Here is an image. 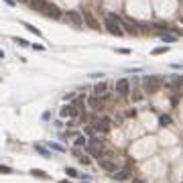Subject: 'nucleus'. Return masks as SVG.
I'll use <instances>...</instances> for the list:
<instances>
[{
	"label": "nucleus",
	"mask_w": 183,
	"mask_h": 183,
	"mask_svg": "<svg viewBox=\"0 0 183 183\" xmlns=\"http://www.w3.org/2000/svg\"><path fill=\"white\" fill-rule=\"evenodd\" d=\"M159 88H161V81H159V77H144L142 80V90L147 92V94H155V92H159Z\"/></svg>",
	"instance_id": "nucleus-1"
},
{
	"label": "nucleus",
	"mask_w": 183,
	"mask_h": 183,
	"mask_svg": "<svg viewBox=\"0 0 183 183\" xmlns=\"http://www.w3.org/2000/svg\"><path fill=\"white\" fill-rule=\"evenodd\" d=\"M39 12L47 14V16H51V19H61V10L55 4H51V2H47V0H43V6H41Z\"/></svg>",
	"instance_id": "nucleus-2"
},
{
	"label": "nucleus",
	"mask_w": 183,
	"mask_h": 183,
	"mask_svg": "<svg viewBox=\"0 0 183 183\" xmlns=\"http://www.w3.org/2000/svg\"><path fill=\"white\" fill-rule=\"evenodd\" d=\"M104 25H106V29H108V33H110V35H116V37H122V35H124V31H122L120 25H118V20L112 19V14H110L108 19H106V22H104Z\"/></svg>",
	"instance_id": "nucleus-3"
},
{
	"label": "nucleus",
	"mask_w": 183,
	"mask_h": 183,
	"mask_svg": "<svg viewBox=\"0 0 183 183\" xmlns=\"http://www.w3.org/2000/svg\"><path fill=\"white\" fill-rule=\"evenodd\" d=\"M116 94L122 96V98L130 96V81L128 80H118L116 81Z\"/></svg>",
	"instance_id": "nucleus-4"
},
{
	"label": "nucleus",
	"mask_w": 183,
	"mask_h": 183,
	"mask_svg": "<svg viewBox=\"0 0 183 183\" xmlns=\"http://www.w3.org/2000/svg\"><path fill=\"white\" fill-rule=\"evenodd\" d=\"M81 19H83V25H88V27L94 29V31H100V22H98V19H96L92 12H83Z\"/></svg>",
	"instance_id": "nucleus-5"
},
{
	"label": "nucleus",
	"mask_w": 183,
	"mask_h": 183,
	"mask_svg": "<svg viewBox=\"0 0 183 183\" xmlns=\"http://www.w3.org/2000/svg\"><path fill=\"white\" fill-rule=\"evenodd\" d=\"M67 20L73 25V27H77V29L83 27V19H81V14L77 12V10H69L67 12Z\"/></svg>",
	"instance_id": "nucleus-6"
},
{
	"label": "nucleus",
	"mask_w": 183,
	"mask_h": 183,
	"mask_svg": "<svg viewBox=\"0 0 183 183\" xmlns=\"http://www.w3.org/2000/svg\"><path fill=\"white\" fill-rule=\"evenodd\" d=\"M59 116L61 118H75V116H77V110H75L71 104H65V106L59 110Z\"/></svg>",
	"instance_id": "nucleus-7"
},
{
	"label": "nucleus",
	"mask_w": 183,
	"mask_h": 183,
	"mask_svg": "<svg viewBox=\"0 0 183 183\" xmlns=\"http://www.w3.org/2000/svg\"><path fill=\"white\" fill-rule=\"evenodd\" d=\"M100 167H102V169H106V171H112V173L118 169V165H116L114 161L106 159V157H102V159H100Z\"/></svg>",
	"instance_id": "nucleus-8"
},
{
	"label": "nucleus",
	"mask_w": 183,
	"mask_h": 183,
	"mask_svg": "<svg viewBox=\"0 0 183 183\" xmlns=\"http://www.w3.org/2000/svg\"><path fill=\"white\" fill-rule=\"evenodd\" d=\"M92 128H94V130H102V132H108V130H110V120H108V118H100Z\"/></svg>",
	"instance_id": "nucleus-9"
},
{
	"label": "nucleus",
	"mask_w": 183,
	"mask_h": 183,
	"mask_svg": "<svg viewBox=\"0 0 183 183\" xmlns=\"http://www.w3.org/2000/svg\"><path fill=\"white\" fill-rule=\"evenodd\" d=\"M88 104L94 110H100L102 106H104V100H102V98H98V96H92V98H88Z\"/></svg>",
	"instance_id": "nucleus-10"
},
{
	"label": "nucleus",
	"mask_w": 183,
	"mask_h": 183,
	"mask_svg": "<svg viewBox=\"0 0 183 183\" xmlns=\"http://www.w3.org/2000/svg\"><path fill=\"white\" fill-rule=\"evenodd\" d=\"M114 179L116 181H126V179H130V173L126 169H116L114 171Z\"/></svg>",
	"instance_id": "nucleus-11"
},
{
	"label": "nucleus",
	"mask_w": 183,
	"mask_h": 183,
	"mask_svg": "<svg viewBox=\"0 0 183 183\" xmlns=\"http://www.w3.org/2000/svg\"><path fill=\"white\" fill-rule=\"evenodd\" d=\"M106 90H108V86H106L104 81H100V83H96L94 86V96H104L106 94Z\"/></svg>",
	"instance_id": "nucleus-12"
},
{
	"label": "nucleus",
	"mask_w": 183,
	"mask_h": 183,
	"mask_svg": "<svg viewBox=\"0 0 183 183\" xmlns=\"http://www.w3.org/2000/svg\"><path fill=\"white\" fill-rule=\"evenodd\" d=\"M31 175L33 177H41V179H49V173H45L43 169H31Z\"/></svg>",
	"instance_id": "nucleus-13"
},
{
	"label": "nucleus",
	"mask_w": 183,
	"mask_h": 183,
	"mask_svg": "<svg viewBox=\"0 0 183 183\" xmlns=\"http://www.w3.org/2000/svg\"><path fill=\"white\" fill-rule=\"evenodd\" d=\"M73 144L75 147H88V138H86V136H75Z\"/></svg>",
	"instance_id": "nucleus-14"
},
{
	"label": "nucleus",
	"mask_w": 183,
	"mask_h": 183,
	"mask_svg": "<svg viewBox=\"0 0 183 183\" xmlns=\"http://www.w3.org/2000/svg\"><path fill=\"white\" fill-rule=\"evenodd\" d=\"M27 4L33 8V10H41V6H43V0H29Z\"/></svg>",
	"instance_id": "nucleus-15"
},
{
	"label": "nucleus",
	"mask_w": 183,
	"mask_h": 183,
	"mask_svg": "<svg viewBox=\"0 0 183 183\" xmlns=\"http://www.w3.org/2000/svg\"><path fill=\"white\" fill-rule=\"evenodd\" d=\"M161 39L165 41V43H175V41H177V35H165V33H161Z\"/></svg>",
	"instance_id": "nucleus-16"
},
{
	"label": "nucleus",
	"mask_w": 183,
	"mask_h": 183,
	"mask_svg": "<svg viewBox=\"0 0 183 183\" xmlns=\"http://www.w3.org/2000/svg\"><path fill=\"white\" fill-rule=\"evenodd\" d=\"M25 27H27L29 31H31V33H35V35H39V37H41V35H43V33H41V31H39V29H37V27H33V25H29V22H25Z\"/></svg>",
	"instance_id": "nucleus-17"
},
{
	"label": "nucleus",
	"mask_w": 183,
	"mask_h": 183,
	"mask_svg": "<svg viewBox=\"0 0 183 183\" xmlns=\"http://www.w3.org/2000/svg\"><path fill=\"white\" fill-rule=\"evenodd\" d=\"M49 147H51V149H53V151H57V153H63V151H65V149H63V147H61V144H57V142H51Z\"/></svg>",
	"instance_id": "nucleus-18"
},
{
	"label": "nucleus",
	"mask_w": 183,
	"mask_h": 183,
	"mask_svg": "<svg viewBox=\"0 0 183 183\" xmlns=\"http://www.w3.org/2000/svg\"><path fill=\"white\" fill-rule=\"evenodd\" d=\"M167 51H169L167 47H157L155 51H153V55H163V53H167Z\"/></svg>",
	"instance_id": "nucleus-19"
},
{
	"label": "nucleus",
	"mask_w": 183,
	"mask_h": 183,
	"mask_svg": "<svg viewBox=\"0 0 183 183\" xmlns=\"http://www.w3.org/2000/svg\"><path fill=\"white\" fill-rule=\"evenodd\" d=\"M65 173H67L69 177H77V171H75L73 167H67V169H65Z\"/></svg>",
	"instance_id": "nucleus-20"
},
{
	"label": "nucleus",
	"mask_w": 183,
	"mask_h": 183,
	"mask_svg": "<svg viewBox=\"0 0 183 183\" xmlns=\"http://www.w3.org/2000/svg\"><path fill=\"white\" fill-rule=\"evenodd\" d=\"M35 151H37V153H41V155H45V157L49 155V153H47V151H45V149H43L41 144H35Z\"/></svg>",
	"instance_id": "nucleus-21"
},
{
	"label": "nucleus",
	"mask_w": 183,
	"mask_h": 183,
	"mask_svg": "<svg viewBox=\"0 0 183 183\" xmlns=\"http://www.w3.org/2000/svg\"><path fill=\"white\" fill-rule=\"evenodd\" d=\"M159 122L165 126V124H171V118H169V116H161V118H159Z\"/></svg>",
	"instance_id": "nucleus-22"
},
{
	"label": "nucleus",
	"mask_w": 183,
	"mask_h": 183,
	"mask_svg": "<svg viewBox=\"0 0 183 183\" xmlns=\"http://www.w3.org/2000/svg\"><path fill=\"white\" fill-rule=\"evenodd\" d=\"M116 53H120V55H130V49H124V47H120V49H116Z\"/></svg>",
	"instance_id": "nucleus-23"
},
{
	"label": "nucleus",
	"mask_w": 183,
	"mask_h": 183,
	"mask_svg": "<svg viewBox=\"0 0 183 183\" xmlns=\"http://www.w3.org/2000/svg\"><path fill=\"white\" fill-rule=\"evenodd\" d=\"M0 173H12V169L6 167V165H0Z\"/></svg>",
	"instance_id": "nucleus-24"
},
{
	"label": "nucleus",
	"mask_w": 183,
	"mask_h": 183,
	"mask_svg": "<svg viewBox=\"0 0 183 183\" xmlns=\"http://www.w3.org/2000/svg\"><path fill=\"white\" fill-rule=\"evenodd\" d=\"M132 100H134V102L142 100V94H141V92H134V94H132Z\"/></svg>",
	"instance_id": "nucleus-25"
},
{
	"label": "nucleus",
	"mask_w": 183,
	"mask_h": 183,
	"mask_svg": "<svg viewBox=\"0 0 183 183\" xmlns=\"http://www.w3.org/2000/svg\"><path fill=\"white\" fill-rule=\"evenodd\" d=\"M14 41H16L19 45H22V47H27V45H29V41H25V39H19V37H16V39H14Z\"/></svg>",
	"instance_id": "nucleus-26"
},
{
	"label": "nucleus",
	"mask_w": 183,
	"mask_h": 183,
	"mask_svg": "<svg viewBox=\"0 0 183 183\" xmlns=\"http://www.w3.org/2000/svg\"><path fill=\"white\" fill-rule=\"evenodd\" d=\"M80 161L83 163V165H90V157H83V155H80Z\"/></svg>",
	"instance_id": "nucleus-27"
},
{
	"label": "nucleus",
	"mask_w": 183,
	"mask_h": 183,
	"mask_svg": "<svg viewBox=\"0 0 183 183\" xmlns=\"http://www.w3.org/2000/svg\"><path fill=\"white\" fill-rule=\"evenodd\" d=\"M33 49H35V51H45V47H43V45H33Z\"/></svg>",
	"instance_id": "nucleus-28"
},
{
	"label": "nucleus",
	"mask_w": 183,
	"mask_h": 183,
	"mask_svg": "<svg viewBox=\"0 0 183 183\" xmlns=\"http://www.w3.org/2000/svg\"><path fill=\"white\" fill-rule=\"evenodd\" d=\"M126 116H128V118H132V116H136V112H134V110H128V112H126Z\"/></svg>",
	"instance_id": "nucleus-29"
},
{
	"label": "nucleus",
	"mask_w": 183,
	"mask_h": 183,
	"mask_svg": "<svg viewBox=\"0 0 183 183\" xmlns=\"http://www.w3.org/2000/svg\"><path fill=\"white\" fill-rule=\"evenodd\" d=\"M4 2H6L8 6H16V2H14V0H4Z\"/></svg>",
	"instance_id": "nucleus-30"
},
{
	"label": "nucleus",
	"mask_w": 183,
	"mask_h": 183,
	"mask_svg": "<svg viewBox=\"0 0 183 183\" xmlns=\"http://www.w3.org/2000/svg\"><path fill=\"white\" fill-rule=\"evenodd\" d=\"M132 183H142V181H141V179H134V181H132Z\"/></svg>",
	"instance_id": "nucleus-31"
},
{
	"label": "nucleus",
	"mask_w": 183,
	"mask_h": 183,
	"mask_svg": "<svg viewBox=\"0 0 183 183\" xmlns=\"http://www.w3.org/2000/svg\"><path fill=\"white\" fill-rule=\"evenodd\" d=\"M59 183H71V181H69V179H67V181H59Z\"/></svg>",
	"instance_id": "nucleus-32"
}]
</instances>
